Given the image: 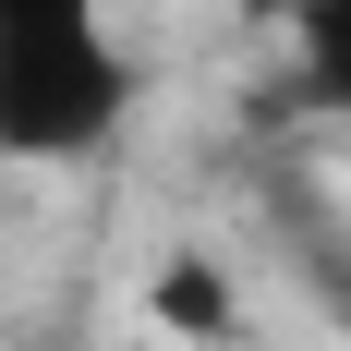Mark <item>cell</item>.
Wrapping results in <instances>:
<instances>
[{
    "label": "cell",
    "mask_w": 351,
    "mask_h": 351,
    "mask_svg": "<svg viewBox=\"0 0 351 351\" xmlns=\"http://www.w3.org/2000/svg\"><path fill=\"white\" fill-rule=\"evenodd\" d=\"M134 121V49L109 36V0L0 12V170H73Z\"/></svg>",
    "instance_id": "1"
},
{
    "label": "cell",
    "mask_w": 351,
    "mask_h": 351,
    "mask_svg": "<svg viewBox=\"0 0 351 351\" xmlns=\"http://www.w3.org/2000/svg\"><path fill=\"white\" fill-rule=\"evenodd\" d=\"M145 327L182 351H230L243 339V279L218 267V254H170L158 279H145Z\"/></svg>",
    "instance_id": "2"
},
{
    "label": "cell",
    "mask_w": 351,
    "mask_h": 351,
    "mask_svg": "<svg viewBox=\"0 0 351 351\" xmlns=\"http://www.w3.org/2000/svg\"><path fill=\"white\" fill-rule=\"evenodd\" d=\"M291 36V85L315 109H351V0H254Z\"/></svg>",
    "instance_id": "3"
}]
</instances>
